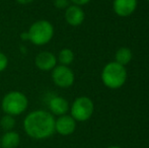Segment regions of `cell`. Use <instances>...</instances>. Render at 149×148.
<instances>
[{"label": "cell", "mask_w": 149, "mask_h": 148, "mask_svg": "<svg viewBox=\"0 0 149 148\" xmlns=\"http://www.w3.org/2000/svg\"><path fill=\"white\" fill-rule=\"evenodd\" d=\"M26 134L35 140H45L55 133V117L45 110H36L29 113L24 119Z\"/></svg>", "instance_id": "1"}, {"label": "cell", "mask_w": 149, "mask_h": 148, "mask_svg": "<svg viewBox=\"0 0 149 148\" xmlns=\"http://www.w3.org/2000/svg\"><path fill=\"white\" fill-rule=\"evenodd\" d=\"M133 54L132 51L127 47H122L119 50H117L116 54H115V62H117L118 64L125 66L131 62Z\"/></svg>", "instance_id": "13"}, {"label": "cell", "mask_w": 149, "mask_h": 148, "mask_svg": "<svg viewBox=\"0 0 149 148\" xmlns=\"http://www.w3.org/2000/svg\"><path fill=\"white\" fill-rule=\"evenodd\" d=\"M0 148H1V145H0Z\"/></svg>", "instance_id": "21"}, {"label": "cell", "mask_w": 149, "mask_h": 148, "mask_svg": "<svg viewBox=\"0 0 149 148\" xmlns=\"http://www.w3.org/2000/svg\"><path fill=\"white\" fill-rule=\"evenodd\" d=\"M65 20L71 26H79L83 24L85 19L84 10L81 6L75 5V4H70L68 7L65 9Z\"/></svg>", "instance_id": "9"}, {"label": "cell", "mask_w": 149, "mask_h": 148, "mask_svg": "<svg viewBox=\"0 0 149 148\" xmlns=\"http://www.w3.org/2000/svg\"><path fill=\"white\" fill-rule=\"evenodd\" d=\"M20 143V136L16 131H6L0 138L1 148H16Z\"/></svg>", "instance_id": "12"}, {"label": "cell", "mask_w": 149, "mask_h": 148, "mask_svg": "<svg viewBox=\"0 0 149 148\" xmlns=\"http://www.w3.org/2000/svg\"><path fill=\"white\" fill-rule=\"evenodd\" d=\"M74 52L72 51L69 48H64L59 52L57 56V61L60 63V65H64V66H69L70 64L73 63L74 61Z\"/></svg>", "instance_id": "14"}, {"label": "cell", "mask_w": 149, "mask_h": 148, "mask_svg": "<svg viewBox=\"0 0 149 148\" xmlns=\"http://www.w3.org/2000/svg\"><path fill=\"white\" fill-rule=\"evenodd\" d=\"M76 121L70 115H63L55 119V133L61 136H69L76 129Z\"/></svg>", "instance_id": "7"}, {"label": "cell", "mask_w": 149, "mask_h": 148, "mask_svg": "<svg viewBox=\"0 0 149 148\" xmlns=\"http://www.w3.org/2000/svg\"><path fill=\"white\" fill-rule=\"evenodd\" d=\"M8 66V58L4 53L0 52V73L3 72Z\"/></svg>", "instance_id": "16"}, {"label": "cell", "mask_w": 149, "mask_h": 148, "mask_svg": "<svg viewBox=\"0 0 149 148\" xmlns=\"http://www.w3.org/2000/svg\"><path fill=\"white\" fill-rule=\"evenodd\" d=\"M91 0H70V2L72 4H75V5H78V6H83V5H86L88 4Z\"/></svg>", "instance_id": "18"}, {"label": "cell", "mask_w": 149, "mask_h": 148, "mask_svg": "<svg viewBox=\"0 0 149 148\" xmlns=\"http://www.w3.org/2000/svg\"><path fill=\"white\" fill-rule=\"evenodd\" d=\"M54 84L60 88H69L74 84L75 75L69 66L57 65L51 72Z\"/></svg>", "instance_id": "6"}, {"label": "cell", "mask_w": 149, "mask_h": 148, "mask_svg": "<svg viewBox=\"0 0 149 148\" xmlns=\"http://www.w3.org/2000/svg\"><path fill=\"white\" fill-rule=\"evenodd\" d=\"M15 119L14 117L10 116V115H5L0 119V127L3 129L4 131H11L15 127Z\"/></svg>", "instance_id": "15"}, {"label": "cell", "mask_w": 149, "mask_h": 148, "mask_svg": "<svg viewBox=\"0 0 149 148\" xmlns=\"http://www.w3.org/2000/svg\"><path fill=\"white\" fill-rule=\"evenodd\" d=\"M147 1H148V2H149V0H147Z\"/></svg>", "instance_id": "22"}, {"label": "cell", "mask_w": 149, "mask_h": 148, "mask_svg": "<svg viewBox=\"0 0 149 148\" xmlns=\"http://www.w3.org/2000/svg\"><path fill=\"white\" fill-rule=\"evenodd\" d=\"M70 116L76 122H86L92 117L94 112V104L88 97H78L70 106Z\"/></svg>", "instance_id": "5"}, {"label": "cell", "mask_w": 149, "mask_h": 148, "mask_svg": "<svg viewBox=\"0 0 149 148\" xmlns=\"http://www.w3.org/2000/svg\"><path fill=\"white\" fill-rule=\"evenodd\" d=\"M100 77L104 86L111 89H119L126 83L128 74L125 66L114 61L104 65Z\"/></svg>", "instance_id": "3"}, {"label": "cell", "mask_w": 149, "mask_h": 148, "mask_svg": "<svg viewBox=\"0 0 149 148\" xmlns=\"http://www.w3.org/2000/svg\"><path fill=\"white\" fill-rule=\"evenodd\" d=\"M28 97L22 91H9L2 97L1 109L5 115H10L12 117L20 116L28 110Z\"/></svg>", "instance_id": "4"}, {"label": "cell", "mask_w": 149, "mask_h": 148, "mask_svg": "<svg viewBox=\"0 0 149 148\" xmlns=\"http://www.w3.org/2000/svg\"><path fill=\"white\" fill-rule=\"evenodd\" d=\"M48 108L49 111L53 116H63L66 115L70 109L69 103L66 99L59 95H54L48 101Z\"/></svg>", "instance_id": "11"}, {"label": "cell", "mask_w": 149, "mask_h": 148, "mask_svg": "<svg viewBox=\"0 0 149 148\" xmlns=\"http://www.w3.org/2000/svg\"><path fill=\"white\" fill-rule=\"evenodd\" d=\"M57 56L49 51H42L36 56L35 64L42 71H52L57 66Z\"/></svg>", "instance_id": "8"}, {"label": "cell", "mask_w": 149, "mask_h": 148, "mask_svg": "<svg viewBox=\"0 0 149 148\" xmlns=\"http://www.w3.org/2000/svg\"><path fill=\"white\" fill-rule=\"evenodd\" d=\"M54 34L55 28L51 22L47 19H39L33 22L26 32L20 34V39L36 46H44L52 41Z\"/></svg>", "instance_id": "2"}, {"label": "cell", "mask_w": 149, "mask_h": 148, "mask_svg": "<svg viewBox=\"0 0 149 148\" xmlns=\"http://www.w3.org/2000/svg\"><path fill=\"white\" fill-rule=\"evenodd\" d=\"M138 0H114L113 9L120 17H128L135 12Z\"/></svg>", "instance_id": "10"}, {"label": "cell", "mask_w": 149, "mask_h": 148, "mask_svg": "<svg viewBox=\"0 0 149 148\" xmlns=\"http://www.w3.org/2000/svg\"><path fill=\"white\" fill-rule=\"evenodd\" d=\"M17 3L22 4V5H26V4H30L31 2H33L35 0H15Z\"/></svg>", "instance_id": "19"}, {"label": "cell", "mask_w": 149, "mask_h": 148, "mask_svg": "<svg viewBox=\"0 0 149 148\" xmlns=\"http://www.w3.org/2000/svg\"><path fill=\"white\" fill-rule=\"evenodd\" d=\"M54 5L58 9H66L70 5V0H54Z\"/></svg>", "instance_id": "17"}, {"label": "cell", "mask_w": 149, "mask_h": 148, "mask_svg": "<svg viewBox=\"0 0 149 148\" xmlns=\"http://www.w3.org/2000/svg\"><path fill=\"white\" fill-rule=\"evenodd\" d=\"M107 148H121V147H120V146H109Z\"/></svg>", "instance_id": "20"}]
</instances>
